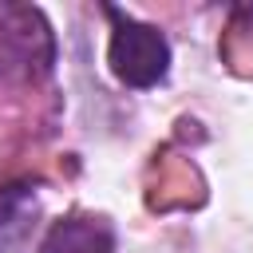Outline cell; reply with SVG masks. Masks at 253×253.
I'll use <instances>...</instances> for the list:
<instances>
[{
  "instance_id": "1",
  "label": "cell",
  "mask_w": 253,
  "mask_h": 253,
  "mask_svg": "<svg viewBox=\"0 0 253 253\" xmlns=\"http://www.w3.org/2000/svg\"><path fill=\"white\" fill-rule=\"evenodd\" d=\"M103 16L111 20V40H107V63L111 75L130 87V91H150L170 75V40L162 36V28L103 4Z\"/></svg>"
},
{
  "instance_id": "2",
  "label": "cell",
  "mask_w": 253,
  "mask_h": 253,
  "mask_svg": "<svg viewBox=\"0 0 253 253\" xmlns=\"http://www.w3.org/2000/svg\"><path fill=\"white\" fill-rule=\"evenodd\" d=\"M55 67V36L40 8L0 0V83L28 87Z\"/></svg>"
},
{
  "instance_id": "3",
  "label": "cell",
  "mask_w": 253,
  "mask_h": 253,
  "mask_svg": "<svg viewBox=\"0 0 253 253\" xmlns=\"http://www.w3.org/2000/svg\"><path fill=\"white\" fill-rule=\"evenodd\" d=\"M36 253H115V225L99 213H67L47 225Z\"/></svg>"
},
{
  "instance_id": "4",
  "label": "cell",
  "mask_w": 253,
  "mask_h": 253,
  "mask_svg": "<svg viewBox=\"0 0 253 253\" xmlns=\"http://www.w3.org/2000/svg\"><path fill=\"white\" fill-rule=\"evenodd\" d=\"M36 194L32 186H4L0 190V253H20L32 237Z\"/></svg>"
}]
</instances>
